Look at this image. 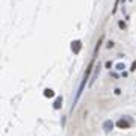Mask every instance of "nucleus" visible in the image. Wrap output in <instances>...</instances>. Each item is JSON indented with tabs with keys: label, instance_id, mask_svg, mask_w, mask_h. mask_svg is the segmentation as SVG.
<instances>
[{
	"label": "nucleus",
	"instance_id": "obj_10",
	"mask_svg": "<svg viewBox=\"0 0 136 136\" xmlns=\"http://www.w3.org/2000/svg\"><path fill=\"white\" fill-rule=\"evenodd\" d=\"M112 67V62H110V61H108V62H106V68H110Z\"/></svg>",
	"mask_w": 136,
	"mask_h": 136
},
{
	"label": "nucleus",
	"instance_id": "obj_8",
	"mask_svg": "<svg viewBox=\"0 0 136 136\" xmlns=\"http://www.w3.org/2000/svg\"><path fill=\"white\" fill-rule=\"evenodd\" d=\"M118 26L121 27V29H124V27H126V23H124V21H119V23H118Z\"/></svg>",
	"mask_w": 136,
	"mask_h": 136
},
{
	"label": "nucleus",
	"instance_id": "obj_5",
	"mask_svg": "<svg viewBox=\"0 0 136 136\" xmlns=\"http://www.w3.org/2000/svg\"><path fill=\"white\" fill-rule=\"evenodd\" d=\"M44 97H47V98L55 97V91L50 89V88H45V89H44Z\"/></svg>",
	"mask_w": 136,
	"mask_h": 136
},
{
	"label": "nucleus",
	"instance_id": "obj_2",
	"mask_svg": "<svg viewBox=\"0 0 136 136\" xmlns=\"http://www.w3.org/2000/svg\"><path fill=\"white\" fill-rule=\"evenodd\" d=\"M117 126L119 127V129H129V127H130V122L121 118V119H118V121H117Z\"/></svg>",
	"mask_w": 136,
	"mask_h": 136
},
{
	"label": "nucleus",
	"instance_id": "obj_1",
	"mask_svg": "<svg viewBox=\"0 0 136 136\" xmlns=\"http://www.w3.org/2000/svg\"><path fill=\"white\" fill-rule=\"evenodd\" d=\"M71 50L76 53H80V50H82V41H79V39H76V41H73L71 42Z\"/></svg>",
	"mask_w": 136,
	"mask_h": 136
},
{
	"label": "nucleus",
	"instance_id": "obj_6",
	"mask_svg": "<svg viewBox=\"0 0 136 136\" xmlns=\"http://www.w3.org/2000/svg\"><path fill=\"white\" fill-rule=\"evenodd\" d=\"M126 67H124V64H118L117 65V70H119V71H121V70H124Z\"/></svg>",
	"mask_w": 136,
	"mask_h": 136
},
{
	"label": "nucleus",
	"instance_id": "obj_9",
	"mask_svg": "<svg viewBox=\"0 0 136 136\" xmlns=\"http://www.w3.org/2000/svg\"><path fill=\"white\" fill-rule=\"evenodd\" d=\"M135 70H136V61H135L133 64H131V68H130V71H135Z\"/></svg>",
	"mask_w": 136,
	"mask_h": 136
},
{
	"label": "nucleus",
	"instance_id": "obj_3",
	"mask_svg": "<svg viewBox=\"0 0 136 136\" xmlns=\"http://www.w3.org/2000/svg\"><path fill=\"white\" fill-rule=\"evenodd\" d=\"M112 127H113V122L110 121V119H108V121H104V122H103V130H104V131L112 130Z\"/></svg>",
	"mask_w": 136,
	"mask_h": 136
},
{
	"label": "nucleus",
	"instance_id": "obj_4",
	"mask_svg": "<svg viewBox=\"0 0 136 136\" xmlns=\"http://www.w3.org/2000/svg\"><path fill=\"white\" fill-rule=\"evenodd\" d=\"M62 101H64V100H62V97L59 95V97H57L56 100H55V103H53V108H55L56 110H57V109H61V108H62Z\"/></svg>",
	"mask_w": 136,
	"mask_h": 136
},
{
	"label": "nucleus",
	"instance_id": "obj_11",
	"mask_svg": "<svg viewBox=\"0 0 136 136\" xmlns=\"http://www.w3.org/2000/svg\"><path fill=\"white\" fill-rule=\"evenodd\" d=\"M112 47H113V42L110 41V42H108V48H112Z\"/></svg>",
	"mask_w": 136,
	"mask_h": 136
},
{
	"label": "nucleus",
	"instance_id": "obj_7",
	"mask_svg": "<svg viewBox=\"0 0 136 136\" xmlns=\"http://www.w3.org/2000/svg\"><path fill=\"white\" fill-rule=\"evenodd\" d=\"M118 2H119V0H115V6H113V14H115V12H117V6H118Z\"/></svg>",
	"mask_w": 136,
	"mask_h": 136
}]
</instances>
